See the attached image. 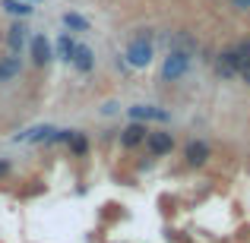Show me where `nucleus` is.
<instances>
[{
  "label": "nucleus",
  "instance_id": "nucleus-1",
  "mask_svg": "<svg viewBox=\"0 0 250 243\" xmlns=\"http://www.w3.org/2000/svg\"><path fill=\"white\" fill-rule=\"evenodd\" d=\"M127 60H130V67H136V70H143V67L152 63V41H149V35H140V38L130 41Z\"/></svg>",
  "mask_w": 250,
  "mask_h": 243
},
{
  "label": "nucleus",
  "instance_id": "nucleus-2",
  "mask_svg": "<svg viewBox=\"0 0 250 243\" xmlns=\"http://www.w3.org/2000/svg\"><path fill=\"white\" fill-rule=\"evenodd\" d=\"M190 57H193V54H184V51H168L165 63H162V76H165L168 82L181 79V76L190 70Z\"/></svg>",
  "mask_w": 250,
  "mask_h": 243
},
{
  "label": "nucleus",
  "instance_id": "nucleus-3",
  "mask_svg": "<svg viewBox=\"0 0 250 243\" xmlns=\"http://www.w3.org/2000/svg\"><path fill=\"white\" fill-rule=\"evenodd\" d=\"M231 57H234V70L247 79V76H250V41H247V38L231 48Z\"/></svg>",
  "mask_w": 250,
  "mask_h": 243
},
{
  "label": "nucleus",
  "instance_id": "nucleus-4",
  "mask_svg": "<svg viewBox=\"0 0 250 243\" xmlns=\"http://www.w3.org/2000/svg\"><path fill=\"white\" fill-rule=\"evenodd\" d=\"M146 146L152 155H168L171 146H174V139H171V133H149L146 136Z\"/></svg>",
  "mask_w": 250,
  "mask_h": 243
},
{
  "label": "nucleus",
  "instance_id": "nucleus-5",
  "mask_svg": "<svg viewBox=\"0 0 250 243\" xmlns=\"http://www.w3.org/2000/svg\"><path fill=\"white\" fill-rule=\"evenodd\" d=\"M146 133H149V130L143 127V123H130V127L124 130L121 142H124V146H127V149H133V146H140V142L146 139Z\"/></svg>",
  "mask_w": 250,
  "mask_h": 243
},
{
  "label": "nucleus",
  "instance_id": "nucleus-6",
  "mask_svg": "<svg viewBox=\"0 0 250 243\" xmlns=\"http://www.w3.org/2000/svg\"><path fill=\"white\" fill-rule=\"evenodd\" d=\"M32 60H35L38 67H44V63L51 60V44L44 41L42 35H38V38H32Z\"/></svg>",
  "mask_w": 250,
  "mask_h": 243
},
{
  "label": "nucleus",
  "instance_id": "nucleus-7",
  "mask_svg": "<svg viewBox=\"0 0 250 243\" xmlns=\"http://www.w3.org/2000/svg\"><path fill=\"white\" fill-rule=\"evenodd\" d=\"M184 155H187V164H206L209 161V146L206 142H190Z\"/></svg>",
  "mask_w": 250,
  "mask_h": 243
},
{
  "label": "nucleus",
  "instance_id": "nucleus-8",
  "mask_svg": "<svg viewBox=\"0 0 250 243\" xmlns=\"http://www.w3.org/2000/svg\"><path fill=\"white\" fill-rule=\"evenodd\" d=\"M19 57H0V82H10L19 76Z\"/></svg>",
  "mask_w": 250,
  "mask_h": 243
},
{
  "label": "nucleus",
  "instance_id": "nucleus-9",
  "mask_svg": "<svg viewBox=\"0 0 250 243\" xmlns=\"http://www.w3.org/2000/svg\"><path fill=\"white\" fill-rule=\"evenodd\" d=\"M70 60L76 63V70L89 73V70H92V48H85V44H76V48H73V57H70Z\"/></svg>",
  "mask_w": 250,
  "mask_h": 243
},
{
  "label": "nucleus",
  "instance_id": "nucleus-10",
  "mask_svg": "<svg viewBox=\"0 0 250 243\" xmlns=\"http://www.w3.org/2000/svg\"><path fill=\"white\" fill-rule=\"evenodd\" d=\"M130 117H133L136 123L140 120H168L165 111H155V108H130Z\"/></svg>",
  "mask_w": 250,
  "mask_h": 243
},
{
  "label": "nucleus",
  "instance_id": "nucleus-11",
  "mask_svg": "<svg viewBox=\"0 0 250 243\" xmlns=\"http://www.w3.org/2000/svg\"><path fill=\"white\" fill-rule=\"evenodd\" d=\"M215 70H219V76H234L238 70H234V57H231V48L222 51L219 60H215Z\"/></svg>",
  "mask_w": 250,
  "mask_h": 243
},
{
  "label": "nucleus",
  "instance_id": "nucleus-12",
  "mask_svg": "<svg viewBox=\"0 0 250 243\" xmlns=\"http://www.w3.org/2000/svg\"><path fill=\"white\" fill-rule=\"evenodd\" d=\"M6 41H10V48H13V51H19V48L25 44V29H22V25H13L10 35H6Z\"/></svg>",
  "mask_w": 250,
  "mask_h": 243
},
{
  "label": "nucleus",
  "instance_id": "nucleus-13",
  "mask_svg": "<svg viewBox=\"0 0 250 243\" xmlns=\"http://www.w3.org/2000/svg\"><path fill=\"white\" fill-rule=\"evenodd\" d=\"M63 25H67V29H76V32L89 29V22H85L83 16H76V13H63Z\"/></svg>",
  "mask_w": 250,
  "mask_h": 243
},
{
  "label": "nucleus",
  "instance_id": "nucleus-14",
  "mask_svg": "<svg viewBox=\"0 0 250 243\" xmlns=\"http://www.w3.org/2000/svg\"><path fill=\"white\" fill-rule=\"evenodd\" d=\"M3 10H6V13H13V16H29L32 6L19 3V0H3Z\"/></svg>",
  "mask_w": 250,
  "mask_h": 243
},
{
  "label": "nucleus",
  "instance_id": "nucleus-15",
  "mask_svg": "<svg viewBox=\"0 0 250 243\" xmlns=\"http://www.w3.org/2000/svg\"><path fill=\"white\" fill-rule=\"evenodd\" d=\"M73 48H76V44H73V41H70V38H67V35H63V38H61V41H57V54H61V57H63V60H70V57H73Z\"/></svg>",
  "mask_w": 250,
  "mask_h": 243
},
{
  "label": "nucleus",
  "instance_id": "nucleus-16",
  "mask_svg": "<svg viewBox=\"0 0 250 243\" xmlns=\"http://www.w3.org/2000/svg\"><path fill=\"white\" fill-rule=\"evenodd\" d=\"M70 142H73V152L76 155H85V139H83L80 133H73V139H70Z\"/></svg>",
  "mask_w": 250,
  "mask_h": 243
},
{
  "label": "nucleus",
  "instance_id": "nucleus-17",
  "mask_svg": "<svg viewBox=\"0 0 250 243\" xmlns=\"http://www.w3.org/2000/svg\"><path fill=\"white\" fill-rule=\"evenodd\" d=\"M234 6H238V10H250V0H231Z\"/></svg>",
  "mask_w": 250,
  "mask_h": 243
},
{
  "label": "nucleus",
  "instance_id": "nucleus-18",
  "mask_svg": "<svg viewBox=\"0 0 250 243\" xmlns=\"http://www.w3.org/2000/svg\"><path fill=\"white\" fill-rule=\"evenodd\" d=\"M6 170H10V164H3V161H0V177H3Z\"/></svg>",
  "mask_w": 250,
  "mask_h": 243
}]
</instances>
